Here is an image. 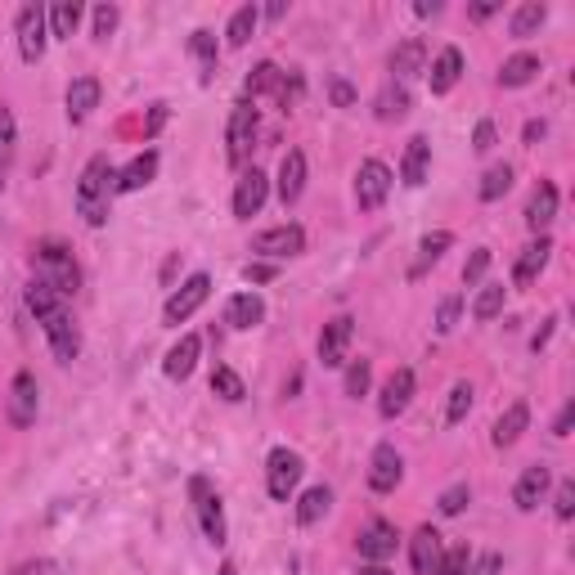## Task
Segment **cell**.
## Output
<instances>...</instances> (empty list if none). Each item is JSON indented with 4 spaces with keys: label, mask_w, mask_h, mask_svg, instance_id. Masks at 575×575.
Returning a JSON list of instances; mask_svg holds the SVG:
<instances>
[{
    "label": "cell",
    "mask_w": 575,
    "mask_h": 575,
    "mask_svg": "<svg viewBox=\"0 0 575 575\" xmlns=\"http://www.w3.org/2000/svg\"><path fill=\"white\" fill-rule=\"evenodd\" d=\"M328 508H333V490H328V486H310V490L297 499V522H301V526H315V522L328 517Z\"/></svg>",
    "instance_id": "cell-39"
},
{
    "label": "cell",
    "mask_w": 575,
    "mask_h": 575,
    "mask_svg": "<svg viewBox=\"0 0 575 575\" xmlns=\"http://www.w3.org/2000/svg\"><path fill=\"white\" fill-rule=\"evenodd\" d=\"M553 513H557V522H571V517H575V482H571V477H562V482H557Z\"/></svg>",
    "instance_id": "cell-48"
},
{
    "label": "cell",
    "mask_w": 575,
    "mask_h": 575,
    "mask_svg": "<svg viewBox=\"0 0 575 575\" xmlns=\"http://www.w3.org/2000/svg\"><path fill=\"white\" fill-rule=\"evenodd\" d=\"M50 571V562H23V566H14V575H46Z\"/></svg>",
    "instance_id": "cell-61"
},
{
    "label": "cell",
    "mask_w": 575,
    "mask_h": 575,
    "mask_svg": "<svg viewBox=\"0 0 575 575\" xmlns=\"http://www.w3.org/2000/svg\"><path fill=\"white\" fill-rule=\"evenodd\" d=\"M499 571H504V557H499V553H482V557L468 562L464 575H499Z\"/></svg>",
    "instance_id": "cell-53"
},
{
    "label": "cell",
    "mask_w": 575,
    "mask_h": 575,
    "mask_svg": "<svg viewBox=\"0 0 575 575\" xmlns=\"http://www.w3.org/2000/svg\"><path fill=\"white\" fill-rule=\"evenodd\" d=\"M261 14H266V19H270V23H279V19H284V14H288V6H284V0H279V6H266V10H261Z\"/></svg>",
    "instance_id": "cell-62"
},
{
    "label": "cell",
    "mask_w": 575,
    "mask_h": 575,
    "mask_svg": "<svg viewBox=\"0 0 575 575\" xmlns=\"http://www.w3.org/2000/svg\"><path fill=\"white\" fill-rule=\"evenodd\" d=\"M548 257H553V239H548V235L531 239V244L522 248V257L513 261V288H531V284H535V279L544 275Z\"/></svg>",
    "instance_id": "cell-18"
},
{
    "label": "cell",
    "mask_w": 575,
    "mask_h": 575,
    "mask_svg": "<svg viewBox=\"0 0 575 575\" xmlns=\"http://www.w3.org/2000/svg\"><path fill=\"white\" fill-rule=\"evenodd\" d=\"M360 557L369 562V566H383L391 553H396V544H400V531L387 522V517H374L365 531H360Z\"/></svg>",
    "instance_id": "cell-16"
},
{
    "label": "cell",
    "mask_w": 575,
    "mask_h": 575,
    "mask_svg": "<svg viewBox=\"0 0 575 575\" xmlns=\"http://www.w3.org/2000/svg\"><path fill=\"white\" fill-rule=\"evenodd\" d=\"M391 81H400V86H409L418 72H427V46L418 41V37H409V41H400L396 50H391Z\"/></svg>",
    "instance_id": "cell-23"
},
{
    "label": "cell",
    "mask_w": 575,
    "mask_h": 575,
    "mask_svg": "<svg viewBox=\"0 0 575 575\" xmlns=\"http://www.w3.org/2000/svg\"><path fill=\"white\" fill-rule=\"evenodd\" d=\"M486 270H490V248H477V252L468 257V266H464V284H468V288H482Z\"/></svg>",
    "instance_id": "cell-49"
},
{
    "label": "cell",
    "mask_w": 575,
    "mask_h": 575,
    "mask_svg": "<svg viewBox=\"0 0 575 575\" xmlns=\"http://www.w3.org/2000/svg\"><path fill=\"white\" fill-rule=\"evenodd\" d=\"M369 383H374V365L369 360H347V396L351 400H360V396H369Z\"/></svg>",
    "instance_id": "cell-44"
},
{
    "label": "cell",
    "mask_w": 575,
    "mask_h": 575,
    "mask_svg": "<svg viewBox=\"0 0 575 575\" xmlns=\"http://www.w3.org/2000/svg\"><path fill=\"white\" fill-rule=\"evenodd\" d=\"M90 23H95V41H108L112 32H118V23H122V10L118 6H95V14H90Z\"/></svg>",
    "instance_id": "cell-47"
},
{
    "label": "cell",
    "mask_w": 575,
    "mask_h": 575,
    "mask_svg": "<svg viewBox=\"0 0 575 575\" xmlns=\"http://www.w3.org/2000/svg\"><path fill=\"white\" fill-rule=\"evenodd\" d=\"M553 328H557V319H553V315H548V319H544V324H539V333H535V337H531V351H544V347H548V337H553Z\"/></svg>",
    "instance_id": "cell-57"
},
{
    "label": "cell",
    "mask_w": 575,
    "mask_h": 575,
    "mask_svg": "<svg viewBox=\"0 0 575 575\" xmlns=\"http://www.w3.org/2000/svg\"><path fill=\"white\" fill-rule=\"evenodd\" d=\"M189 54L198 59V81H202V86H211L216 68H220V46H216V32L198 28V32L189 37Z\"/></svg>",
    "instance_id": "cell-33"
},
{
    "label": "cell",
    "mask_w": 575,
    "mask_h": 575,
    "mask_svg": "<svg viewBox=\"0 0 575 575\" xmlns=\"http://www.w3.org/2000/svg\"><path fill=\"white\" fill-rule=\"evenodd\" d=\"M544 23H548V6H544V0H522V6L513 10V19H508V37L513 41H531Z\"/></svg>",
    "instance_id": "cell-31"
},
{
    "label": "cell",
    "mask_w": 575,
    "mask_h": 575,
    "mask_svg": "<svg viewBox=\"0 0 575 575\" xmlns=\"http://www.w3.org/2000/svg\"><path fill=\"white\" fill-rule=\"evenodd\" d=\"M440 10H445L440 0H418V6H414V14H418V19H436Z\"/></svg>",
    "instance_id": "cell-59"
},
{
    "label": "cell",
    "mask_w": 575,
    "mask_h": 575,
    "mask_svg": "<svg viewBox=\"0 0 575 575\" xmlns=\"http://www.w3.org/2000/svg\"><path fill=\"white\" fill-rule=\"evenodd\" d=\"M301 473H306V464H301L297 449H288V445L270 449V458H266V490H270V499L288 504L293 490L301 486Z\"/></svg>",
    "instance_id": "cell-6"
},
{
    "label": "cell",
    "mask_w": 575,
    "mask_h": 575,
    "mask_svg": "<svg viewBox=\"0 0 575 575\" xmlns=\"http://www.w3.org/2000/svg\"><path fill=\"white\" fill-rule=\"evenodd\" d=\"M301 194H306V153L301 149H288L284 162H279V202L293 207Z\"/></svg>",
    "instance_id": "cell-25"
},
{
    "label": "cell",
    "mask_w": 575,
    "mask_h": 575,
    "mask_svg": "<svg viewBox=\"0 0 575 575\" xmlns=\"http://www.w3.org/2000/svg\"><path fill=\"white\" fill-rule=\"evenodd\" d=\"M46 23H50V37L72 41L77 28H81V6H77V0H54V6L46 10Z\"/></svg>",
    "instance_id": "cell-35"
},
{
    "label": "cell",
    "mask_w": 575,
    "mask_h": 575,
    "mask_svg": "<svg viewBox=\"0 0 575 575\" xmlns=\"http://www.w3.org/2000/svg\"><path fill=\"white\" fill-rule=\"evenodd\" d=\"M220 575H239V566H235V562H225V566H220Z\"/></svg>",
    "instance_id": "cell-64"
},
{
    "label": "cell",
    "mask_w": 575,
    "mask_h": 575,
    "mask_svg": "<svg viewBox=\"0 0 575 575\" xmlns=\"http://www.w3.org/2000/svg\"><path fill=\"white\" fill-rule=\"evenodd\" d=\"M571 423H575V400H566L562 414L553 418V436H571Z\"/></svg>",
    "instance_id": "cell-55"
},
{
    "label": "cell",
    "mask_w": 575,
    "mask_h": 575,
    "mask_svg": "<svg viewBox=\"0 0 575 575\" xmlns=\"http://www.w3.org/2000/svg\"><path fill=\"white\" fill-rule=\"evenodd\" d=\"M28 310L37 315V324H41V333H46V341H50L54 360H59V365H72V360L81 356V333H77V324H72L68 297H59L50 284L32 279V284H28Z\"/></svg>",
    "instance_id": "cell-1"
},
{
    "label": "cell",
    "mask_w": 575,
    "mask_h": 575,
    "mask_svg": "<svg viewBox=\"0 0 575 575\" xmlns=\"http://www.w3.org/2000/svg\"><path fill=\"white\" fill-rule=\"evenodd\" d=\"M544 136H548V122H544V118H539V122H526V131H522L526 145H539Z\"/></svg>",
    "instance_id": "cell-58"
},
{
    "label": "cell",
    "mask_w": 575,
    "mask_h": 575,
    "mask_svg": "<svg viewBox=\"0 0 575 575\" xmlns=\"http://www.w3.org/2000/svg\"><path fill=\"white\" fill-rule=\"evenodd\" d=\"M153 176H158V149H145V153H136V158L118 171V194H136V189L153 185Z\"/></svg>",
    "instance_id": "cell-29"
},
{
    "label": "cell",
    "mask_w": 575,
    "mask_h": 575,
    "mask_svg": "<svg viewBox=\"0 0 575 575\" xmlns=\"http://www.w3.org/2000/svg\"><path fill=\"white\" fill-rule=\"evenodd\" d=\"M495 14H499V6H473V10H468L473 23H486V19H495Z\"/></svg>",
    "instance_id": "cell-60"
},
{
    "label": "cell",
    "mask_w": 575,
    "mask_h": 575,
    "mask_svg": "<svg viewBox=\"0 0 575 575\" xmlns=\"http://www.w3.org/2000/svg\"><path fill=\"white\" fill-rule=\"evenodd\" d=\"M207 297H211V275H189L171 297H167V306H162V324L167 328H180L189 315H198L202 306H207Z\"/></svg>",
    "instance_id": "cell-7"
},
{
    "label": "cell",
    "mask_w": 575,
    "mask_h": 575,
    "mask_svg": "<svg viewBox=\"0 0 575 575\" xmlns=\"http://www.w3.org/2000/svg\"><path fill=\"white\" fill-rule=\"evenodd\" d=\"M548 486H553L548 464H531V468H522V477H517V486H513V504H517L522 513H535V508L544 504Z\"/></svg>",
    "instance_id": "cell-19"
},
{
    "label": "cell",
    "mask_w": 575,
    "mask_h": 575,
    "mask_svg": "<svg viewBox=\"0 0 575 575\" xmlns=\"http://www.w3.org/2000/svg\"><path fill=\"white\" fill-rule=\"evenodd\" d=\"M391 185H396V176H391L387 162H378V158L360 162V171H356V202H360V211H378L387 202Z\"/></svg>",
    "instance_id": "cell-11"
},
{
    "label": "cell",
    "mask_w": 575,
    "mask_h": 575,
    "mask_svg": "<svg viewBox=\"0 0 575 575\" xmlns=\"http://www.w3.org/2000/svg\"><path fill=\"white\" fill-rule=\"evenodd\" d=\"M454 248V235H449V229H432V235H423V244H418V261L409 266V279H423L445 252Z\"/></svg>",
    "instance_id": "cell-32"
},
{
    "label": "cell",
    "mask_w": 575,
    "mask_h": 575,
    "mask_svg": "<svg viewBox=\"0 0 575 575\" xmlns=\"http://www.w3.org/2000/svg\"><path fill=\"white\" fill-rule=\"evenodd\" d=\"M508 189H513V167H508V162H495V167L482 176V185H477V198H482V202H499Z\"/></svg>",
    "instance_id": "cell-41"
},
{
    "label": "cell",
    "mask_w": 575,
    "mask_h": 575,
    "mask_svg": "<svg viewBox=\"0 0 575 575\" xmlns=\"http://www.w3.org/2000/svg\"><path fill=\"white\" fill-rule=\"evenodd\" d=\"M162 127H167V103H153V112H149V122H145V136L153 140V136H158Z\"/></svg>",
    "instance_id": "cell-56"
},
{
    "label": "cell",
    "mask_w": 575,
    "mask_h": 575,
    "mask_svg": "<svg viewBox=\"0 0 575 575\" xmlns=\"http://www.w3.org/2000/svg\"><path fill=\"white\" fill-rule=\"evenodd\" d=\"M275 275H279L275 261H248V266H244V284H270Z\"/></svg>",
    "instance_id": "cell-52"
},
{
    "label": "cell",
    "mask_w": 575,
    "mask_h": 575,
    "mask_svg": "<svg viewBox=\"0 0 575 575\" xmlns=\"http://www.w3.org/2000/svg\"><path fill=\"white\" fill-rule=\"evenodd\" d=\"M279 81H284V68L279 63H257L252 72H248V81H244V99H261V95H279Z\"/></svg>",
    "instance_id": "cell-36"
},
{
    "label": "cell",
    "mask_w": 575,
    "mask_h": 575,
    "mask_svg": "<svg viewBox=\"0 0 575 575\" xmlns=\"http://www.w3.org/2000/svg\"><path fill=\"white\" fill-rule=\"evenodd\" d=\"M495 140H499L495 122H490V118H482V122H477V131H473V149H477V153H490V149H495Z\"/></svg>",
    "instance_id": "cell-51"
},
{
    "label": "cell",
    "mask_w": 575,
    "mask_h": 575,
    "mask_svg": "<svg viewBox=\"0 0 575 575\" xmlns=\"http://www.w3.org/2000/svg\"><path fill=\"white\" fill-rule=\"evenodd\" d=\"M306 252V229L301 225H275V229H261L252 239V257L257 261H288V257H301Z\"/></svg>",
    "instance_id": "cell-8"
},
{
    "label": "cell",
    "mask_w": 575,
    "mask_h": 575,
    "mask_svg": "<svg viewBox=\"0 0 575 575\" xmlns=\"http://www.w3.org/2000/svg\"><path fill=\"white\" fill-rule=\"evenodd\" d=\"M557 220V185L553 180H539L531 202H526V225H531V235H548V225Z\"/></svg>",
    "instance_id": "cell-21"
},
{
    "label": "cell",
    "mask_w": 575,
    "mask_h": 575,
    "mask_svg": "<svg viewBox=\"0 0 575 575\" xmlns=\"http://www.w3.org/2000/svg\"><path fill=\"white\" fill-rule=\"evenodd\" d=\"M6 414H10L14 427H32V423H37V414H41V387H37V374H32V369H19V374H14Z\"/></svg>",
    "instance_id": "cell-12"
},
{
    "label": "cell",
    "mask_w": 575,
    "mask_h": 575,
    "mask_svg": "<svg viewBox=\"0 0 575 575\" xmlns=\"http://www.w3.org/2000/svg\"><path fill=\"white\" fill-rule=\"evenodd\" d=\"M458 77H464V50L445 46V50L432 59V68H427V86H432V95H449V90L458 86Z\"/></svg>",
    "instance_id": "cell-22"
},
{
    "label": "cell",
    "mask_w": 575,
    "mask_h": 575,
    "mask_svg": "<svg viewBox=\"0 0 575 575\" xmlns=\"http://www.w3.org/2000/svg\"><path fill=\"white\" fill-rule=\"evenodd\" d=\"M351 337H356V319L351 315H333L319 333V365L324 369H341L351 360Z\"/></svg>",
    "instance_id": "cell-10"
},
{
    "label": "cell",
    "mask_w": 575,
    "mask_h": 575,
    "mask_svg": "<svg viewBox=\"0 0 575 575\" xmlns=\"http://www.w3.org/2000/svg\"><path fill=\"white\" fill-rule=\"evenodd\" d=\"M14 37H19V59L23 63H41L46 59V41H50L46 6H23L19 19H14Z\"/></svg>",
    "instance_id": "cell-9"
},
{
    "label": "cell",
    "mask_w": 575,
    "mask_h": 575,
    "mask_svg": "<svg viewBox=\"0 0 575 575\" xmlns=\"http://www.w3.org/2000/svg\"><path fill=\"white\" fill-rule=\"evenodd\" d=\"M211 391L220 396V400H229V405H239L244 396H248V387H244V378L229 369V365H216L211 369Z\"/></svg>",
    "instance_id": "cell-43"
},
{
    "label": "cell",
    "mask_w": 575,
    "mask_h": 575,
    "mask_svg": "<svg viewBox=\"0 0 575 575\" xmlns=\"http://www.w3.org/2000/svg\"><path fill=\"white\" fill-rule=\"evenodd\" d=\"M266 198H270V176L261 167H248L239 176V185H235V216L239 220H252L266 207Z\"/></svg>",
    "instance_id": "cell-15"
},
{
    "label": "cell",
    "mask_w": 575,
    "mask_h": 575,
    "mask_svg": "<svg viewBox=\"0 0 575 575\" xmlns=\"http://www.w3.org/2000/svg\"><path fill=\"white\" fill-rule=\"evenodd\" d=\"M504 284H482L477 288V297H473V319L477 324H490V319H499L504 315Z\"/></svg>",
    "instance_id": "cell-40"
},
{
    "label": "cell",
    "mask_w": 575,
    "mask_h": 575,
    "mask_svg": "<svg viewBox=\"0 0 575 575\" xmlns=\"http://www.w3.org/2000/svg\"><path fill=\"white\" fill-rule=\"evenodd\" d=\"M400 482H405V458H400V449H396L391 440L374 445V454H369V490H374V495H391Z\"/></svg>",
    "instance_id": "cell-13"
},
{
    "label": "cell",
    "mask_w": 575,
    "mask_h": 575,
    "mask_svg": "<svg viewBox=\"0 0 575 575\" xmlns=\"http://www.w3.org/2000/svg\"><path fill=\"white\" fill-rule=\"evenodd\" d=\"M99 95H103V86H99V77H77L72 86H68V122L72 127H81L86 118H90V112L99 108Z\"/></svg>",
    "instance_id": "cell-24"
},
{
    "label": "cell",
    "mask_w": 575,
    "mask_h": 575,
    "mask_svg": "<svg viewBox=\"0 0 575 575\" xmlns=\"http://www.w3.org/2000/svg\"><path fill=\"white\" fill-rule=\"evenodd\" d=\"M409 562H414V575H440V566H445V539H440L436 526H418L414 531Z\"/></svg>",
    "instance_id": "cell-14"
},
{
    "label": "cell",
    "mask_w": 575,
    "mask_h": 575,
    "mask_svg": "<svg viewBox=\"0 0 575 575\" xmlns=\"http://www.w3.org/2000/svg\"><path fill=\"white\" fill-rule=\"evenodd\" d=\"M468 562H473L468 544H454V548H445V566H440V575H464V571H468Z\"/></svg>",
    "instance_id": "cell-50"
},
{
    "label": "cell",
    "mask_w": 575,
    "mask_h": 575,
    "mask_svg": "<svg viewBox=\"0 0 575 575\" xmlns=\"http://www.w3.org/2000/svg\"><path fill=\"white\" fill-rule=\"evenodd\" d=\"M257 103L252 99H239L235 108H229V127H225V158L229 167H244L252 158V145H257Z\"/></svg>",
    "instance_id": "cell-4"
},
{
    "label": "cell",
    "mask_w": 575,
    "mask_h": 575,
    "mask_svg": "<svg viewBox=\"0 0 575 575\" xmlns=\"http://www.w3.org/2000/svg\"><path fill=\"white\" fill-rule=\"evenodd\" d=\"M473 400H477V391H473V383H454L449 387V400H445V423L449 427H458L468 414H473Z\"/></svg>",
    "instance_id": "cell-42"
},
{
    "label": "cell",
    "mask_w": 575,
    "mask_h": 575,
    "mask_svg": "<svg viewBox=\"0 0 575 575\" xmlns=\"http://www.w3.org/2000/svg\"><path fill=\"white\" fill-rule=\"evenodd\" d=\"M328 95H333V103H337V108H351V103H356V86H351V81H341V77H333V81H328Z\"/></svg>",
    "instance_id": "cell-54"
},
{
    "label": "cell",
    "mask_w": 575,
    "mask_h": 575,
    "mask_svg": "<svg viewBox=\"0 0 575 575\" xmlns=\"http://www.w3.org/2000/svg\"><path fill=\"white\" fill-rule=\"evenodd\" d=\"M112 194H118V167L108 162V153H95L86 167H81V180H77V211L90 229L108 225L112 216Z\"/></svg>",
    "instance_id": "cell-2"
},
{
    "label": "cell",
    "mask_w": 575,
    "mask_h": 575,
    "mask_svg": "<svg viewBox=\"0 0 575 575\" xmlns=\"http://www.w3.org/2000/svg\"><path fill=\"white\" fill-rule=\"evenodd\" d=\"M531 427V405L526 400H513L499 418H495V432H490V440L499 445V449H508V445H517L522 440V432Z\"/></svg>",
    "instance_id": "cell-26"
},
{
    "label": "cell",
    "mask_w": 575,
    "mask_h": 575,
    "mask_svg": "<svg viewBox=\"0 0 575 575\" xmlns=\"http://www.w3.org/2000/svg\"><path fill=\"white\" fill-rule=\"evenodd\" d=\"M189 504H194V517H198L202 539L220 548L225 535H229V526H225V504H220V495H216V486L207 477H189Z\"/></svg>",
    "instance_id": "cell-5"
},
{
    "label": "cell",
    "mask_w": 575,
    "mask_h": 575,
    "mask_svg": "<svg viewBox=\"0 0 575 575\" xmlns=\"http://www.w3.org/2000/svg\"><path fill=\"white\" fill-rule=\"evenodd\" d=\"M427 171H432V145H427V136H414L405 145V158H400V180L409 189H418L427 180Z\"/></svg>",
    "instance_id": "cell-28"
},
{
    "label": "cell",
    "mask_w": 575,
    "mask_h": 575,
    "mask_svg": "<svg viewBox=\"0 0 575 575\" xmlns=\"http://www.w3.org/2000/svg\"><path fill=\"white\" fill-rule=\"evenodd\" d=\"M32 266H37V279L50 284L59 297H77V288H81V266H77V257H72L68 244H59V239L37 244Z\"/></svg>",
    "instance_id": "cell-3"
},
{
    "label": "cell",
    "mask_w": 575,
    "mask_h": 575,
    "mask_svg": "<svg viewBox=\"0 0 575 575\" xmlns=\"http://www.w3.org/2000/svg\"><path fill=\"white\" fill-rule=\"evenodd\" d=\"M198 356H202V337L198 333H180V341H176V347L167 351V360H162V374L171 383H185L198 369Z\"/></svg>",
    "instance_id": "cell-20"
},
{
    "label": "cell",
    "mask_w": 575,
    "mask_h": 575,
    "mask_svg": "<svg viewBox=\"0 0 575 575\" xmlns=\"http://www.w3.org/2000/svg\"><path fill=\"white\" fill-rule=\"evenodd\" d=\"M458 315H464V297H458V293H449V297H440V306H436V319H432V328H436V333L445 337V333H454Z\"/></svg>",
    "instance_id": "cell-45"
},
{
    "label": "cell",
    "mask_w": 575,
    "mask_h": 575,
    "mask_svg": "<svg viewBox=\"0 0 575 575\" xmlns=\"http://www.w3.org/2000/svg\"><path fill=\"white\" fill-rule=\"evenodd\" d=\"M535 72H539V54H513V59H504V68H499V86H504V90L531 86Z\"/></svg>",
    "instance_id": "cell-38"
},
{
    "label": "cell",
    "mask_w": 575,
    "mask_h": 575,
    "mask_svg": "<svg viewBox=\"0 0 575 575\" xmlns=\"http://www.w3.org/2000/svg\"><path fill=\"white\" fill-rule=\"evenodd\" d=\"M266 319V301L257 293H235L225 301V324L229 328H257Z\"/></svg>",
    "instance_id": "cell-30"
},
{
    "label": "cell",
    "mask_w": 575,
    "mask_h": 575,
    "mask_svg": "<svg viewBox=\"0 0 575 575\" xmlns=\"http://www.w3.org/2000/svg\"><path fill=\"white\" fill-rule=\"evenodd\" d=\"M14 153H19V122H14V112L0 103V185L14 171Z\"/></svg>",
    "instance_id": "cell-34"
},
{
    "label": "cell",
    "mask_w": 575,
    "mask_h": 575,
    "mask_svg": "<svg viewBox=\"0 0 575 575\" xmlns=\"http://www.w3.org/2000/svg\"><path fill=\"white\" fill-rule=\"evenodd\" d=\"M257 23H261V10H257V6H239L235 14H229V23H225V41L235 46V50H244V46L252 41Z\"/></svg>",
    "instance_id": "cell-37"
},
{
    "label": "cell",
    "mask_w": 575,
    "mask_h": 575,
    "mask_svg": "<svg viewBox=\"0 0 575 575\" xmlns=\"http://www.w3.org/2000/svg\"><path fill=\"white\" fill-rule=\"evenodd\" d=\"M409 108H414L409 86L387 81V86L378 90V99H374V118H378V122H400V118H409Z\"/></svg>",
    "instance_id": "cell-27"
},
{
    "label": "cell",
    "mask_w": 575,
    "mask_h": 575,
    "mask_svg": "<svg viewBox=\"0 0 575 575\" xmlns=\"http://www.w3.org/2000/svg\"><path fill=\"white\" fill-rule=\"evenodd\" d=\"M360 575H391V571H387V566H365Z\"/></svg>",
    "instance_id": "cell-63"
},
{
    "label": "cell",
    "mask_w": 575,
    "mask_h": 575,
    "mask_svg": "<svg viewBox=\"0 0 575 575\" xmlns=\"http://www.w3.org/2000/svg\"><path fill=\"white\" fill-rule=\"evenodd\" d=\"M414 387H418V378H414V369H396L387 383H383V396H378V414L391 423V418H400L409 405H414Z\"/></svg>",
    "instance_id": "cell-17"
},
{
    "label": "cell",
    "mask_w": 575,
    "mask_h": 575,
    "mask_svg": "<svg viewBox=\"0 0 575 575\" xmlns=\"http://www.w3.org/2000/svg\"><path fill=\"white\" fill-rule=\"evenodd\" d=\"M468 504H473V490H468V482H458V486H449V490L436 499V513H440V517H458Z\"/></svg>",
    "instance_id": "cell-46"
}]
</instances>
